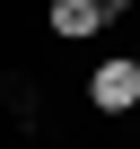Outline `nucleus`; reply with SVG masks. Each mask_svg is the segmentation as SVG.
I'll return each instance as SVG.
<instances>
[{"label": "nucleus", "instance_id": "3", "mask_svg": "<svg viewBox=\"0 0 140 149\" xmlns=\"http://www.w3.org/2000/svg\"><path fill=\"white\" fill-rule=\"evenodd\" d=\"M96 9H105V26H114V18H131V0H96Z\"/></svg>", "mask_w": 140, "mask_h": 149}, {"label": "nucleus", "instance_id": "1", "mask_svg": "<svg viewBox=\"0 0 140 149\" xmlns=\"http://www.w3.org/2000/svg\"><path fill=\"white\" fill-rule=\"evenodd\" d=\"M88 105H96V114H131V105H140V53L88 70Z\"/></svg>", "mask_w": 140, "mask_h": 149}, {"label": "nucleus", "instance_id": "2", "mask_svg": "<svg viewBox=\"0 0 140 149\" xmlns=\"http://www.w3.org/2000/svg\"><path fill=\"white\" fill-rule=\"evenodd\" d=\"M44 26L61 44H88V35H105V9H96V0H44Z\"/></svg>", "mask_w": 140, "mask_h": 149}]
</instances>
